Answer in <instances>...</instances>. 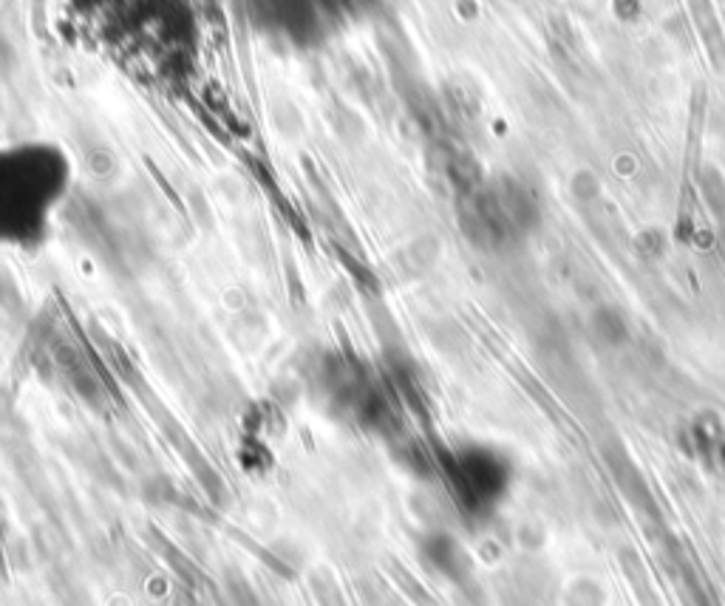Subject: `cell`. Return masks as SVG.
Listing matches in <instances>:
<instances>
[{"label": "cell", "mask_w": 725, "mask_h": 606, "mask_svg": "<svg viewBox=\"0 0 725 606\" xmlns=\"http://www.w3.org/2000/svg\"><path fill=\"white\" fill-rule=\"evenodd\" d=\"M448 480L462 499L482 508L502 494L507 471L496 453L485 451V448H466V451L454 453L448 462Z\"/></svg>", "instance_id": "3"}, {"label": "cell", "mask_w": 725, "mask_h": 606, "mask_svg": "<svg viewBox=\"0 0 725 606\" xmlns=\"http://www.w3.org/2000/svg\"><path fill=\"white\" fill-rule=\"evenodd\" d=\"M77 187V165L51 136H0V250L46 247Z\"/></svg>", "instance_id": "1"}, {"label": "cell", "mask_w": 725, "mask_h": 606, "mask_svg": "<svg viewBox=\"0 0 725 606\" xmlns=\"http://www.w3.org/2000/svg\"><path fill=\"white\" fill-rule=\"evenodd\" d=\"M533 207L516 184H476L462 202V227L480 244H502L524 230Z\"/></svg>", "instance_id": "2"}]
</instances>
